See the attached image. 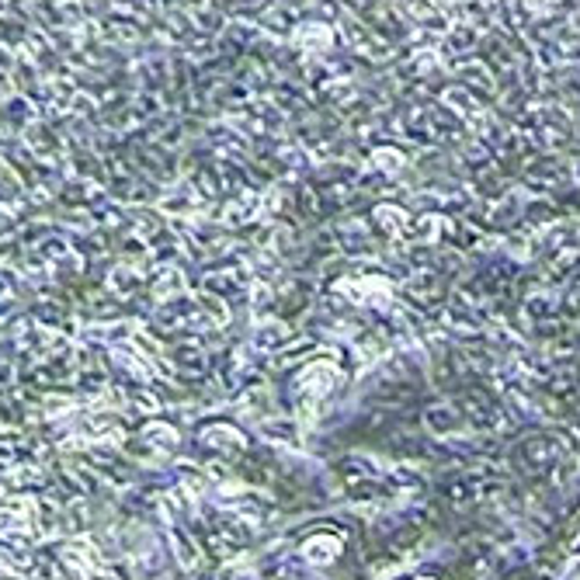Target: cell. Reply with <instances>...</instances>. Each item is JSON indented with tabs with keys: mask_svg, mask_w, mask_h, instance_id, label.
<instances>
[{
	"mask_svg": "<svg viewBox=\"0 0 580 580\" xmlns=\"http://www.w3.org/2000/svg\"><path fill=\"white\" fill-rule=\"evenodd\" d=\"M514 462L532 479H542V476L553 479L556 470L567 462V442L559 435H528L525 442L514 449Z\"/></svg>",
	"mask_w": 580,
	"mask_h": 580,
	"instance_id": "cell-1",
	"label": "cell"
},
{
	"mask_svg": "<svg viewBox=\"0 0 580 580\" xmlns=\"http://www.w3.org/2000/svg\"><path fill=\"white\" fill-rule=\"evenodd\" d=\"M459 407H462V417L466 424L479 431V435H497L504 427V407L494 400L490 393H483L479 386H470V390H462L459 393Z\"/></svg>",
	"mask_w": 580,
	"mask_h": 580,
	"instance_id": "cell-2",
	"label": "cell"
},
{
	"mask_svg": "<svg viewBox=\"0 0 580 580\" xmlns=\"http://www.w3.org/2000/svg\"><path fill=\"white\" fill-rule=\"evenodd\" d=\"M382 483H386V494L390 497H407V501H421L424 494H427V479H424L414 466H407V462H400L393 466L390 473L382 476Z\"/></svg>",
	"mask_w": 580,
	"mask_h": 580,
	"instance_id": "cell-3",
	"label": "cell"
},
{
	"mask_svg": "<svg viewBox=\"0 0 580 580\" xmlns=\"http://www.w3.org/2000/svg\"><path fill=\"white\" fill-rule=\"evenodd\" d=\"M462 424L466 417L452 407V403H431V407H424V427L435 435V438H455L459 431H462Z\"/></svg>",
	"mask_w": 580,
	"mask_h": 580,
	"instance_id": "cell-4",
	"label": "cell"
},
{
	"mask_svg": "<svg viewBox=\"0 0 580 580\" xmlns=\"http://www.w3.org/2000/svg\"><path fill=\"white\" fill-rule=\"evenodd\" d=\"M341 476L351 483H365V479H382V470L369 455H347L341 462Z\"/></svg>",
	"mask_w": 580,
	"mask_h": 580,
	"instance_id": "cell-5",
	"label": "cell"
},
{
	"mask_svg": "<svg viewBox=\"0 0 580 580\" xmlns=\"http://www.w3.org/2000/svg\"><path fill=\"white\" fill-rule=\"evenodd\" d=\"M341 556V542L330 539V535H313L306 539V559L310 563H334Z\"/></svg>",
	"mask_w": 580,
	"mask_h": 580,
	"instance_id": "cell-6",
	"label": "cell"
},
{
	"mask_svg": "<svg viewBox=\"0 0 580 580\" xmlns=\"http://www.w3.org/2000/svg\"><path fill=\"white\" fill-rule=\"evenodd\" d=\"M417 580H427V577H417Z\"/></svg>",
	"mask_w": 580,
	"mask_h": 580,
	"instance_id": "cell-7",
	"label": "cell"
}]
</instances>
